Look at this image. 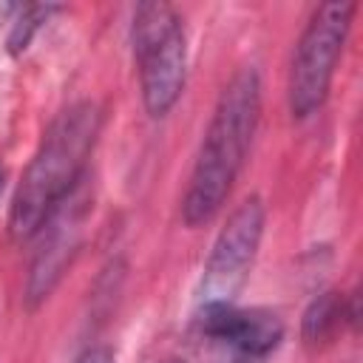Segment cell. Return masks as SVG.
I'll return each mask as SVG.
<instances>
[{"mask_svg":"<svg viewBox=\"0 0 363 363\" xmlns=\"http://www.w3.org/2000/svg\"><path fill=\"white\" fill-rule=\"evenodd\" d=\"M261 233H264V204L261 199L252 196L230 213L227 224L221 227L213 244L199 289L201 303H213V301L233 303V298L247 281V272L261 244Z\"/></svg>","mask_w":363,"mask_h":363,"instance_id":"cell-6","label":"cell"},{"mask_svg":"<svg viewBox=\"0 0 363 363\" xmlns=\"http://www.w3.org/2000/svg\"><path fill=\"white\" fill-rule=\"evenodd\" d=\"M0 187H3V167H0Z\"/></svg>","mask_w":363,"mask_h":363,"instance_id":"cell-11","label":"cell"},{"mask_svg":"<svg viewBox=\"0 0 363 363\" xmlns=\"http://www.w3.org/2000/svg\"><path fill=\"white\" fill-rule=\"evenodd\" d=\"M199 332L221 360L241 363L272 352L284 335V323L267 309H238L235 303L213 301L199 309Z\"/></svg>","mask_w":363,"mask_h":363,"instance_id":"cell-7","label":"cell"},{"mask_svg":"<svg viewBox=\"0 0 363 363\" xmlns=\"http://www.w3.org/2000/svg\"><path fill=\"white\" fill-rule=\"evenodd\" d=\"M99 125L102 116L94 102H77L48 125L11 201L9 233L17 241L31 238L54 207L85 179V162L96 145Z\"/></svg>","mask_w":363,"mask_h":363,"instance_id":"cell-2","label":"cell"},{"mask_svg":"<svg viewBox=\"0 0 363 363\" xmlns=\"http://www.w3.org/2000/svg\"><path fill=\"white\" fill-rule=\"evenodd\" d=\"M343 318V301L335 295V292H323L312 301V306L306 309L303 315V337L309 343H318L323 340L335 326L337 320Z\"/></svg>","mask_w":363,"mask_h":363,"instance_id":"cell-8","label":"cell"},{"mask_svg":"<svg viewBox=\"0 0 363 363\" xmlns=\"http://www.w3.org/2000/svg\"><path fill=\"white\" fill-rule=\"evenodd\" d=\"M91 213V190L85 184V179L54 207V213L43 221L40 233V244L34 250L31 267H28V278H26V301L28 306L43 303L54 286L60 284V278L65 275V269L71 267L79 244H82V233H85V221ZM34 233V235H37Z\"/></svg>","mask_w":363,"mask_h":363,"instance_id":"cell-5","label":"cell"},{"mask_svg":"<svg viewBox=\"0 0 363 363\" xmlns=\"http://www.w3.org/2000/svg\"><path fill=\"white\" fill-rule=\"evenodd\" d=\"M354 9H357L354 3H323L315 9L312 20L306 23L292 57L289 88H286L289 111L298 119L315 113L323 105Z\"/></svg>","mask_w":363,"mask_h":363,"instance_id":"cell-4","label":"cell"},{"mask_svg":"<svg viewBox=\"0 0 363 363\" xmlns=\"http://www.w3.org/2000/svg\"><path fill=\"white\" fill-rule=\"evenodd\" d=\"M54 11V6H26L20 9V20L11 26V37H9V48L11 51H20L28 45L31 34L37 31V26Z\"/></svg>","mask_w":363,"mask_h":363,"instance_id":"cell-9","label":"cell"},{"mask_svg":"<svg viewBox=\"0 0 363 363\" xmlns=\"http://www.w3.org/2000/svg\"><path fill=\"white\" fill-rule=\"evenodd\" d=\"M261 113V79L255 68H241L221 91L210 128L199 147L190 184L182 201L187 227L207 224L233 190V182L250 150Z\"/></svg>","mask_w":363,"mask_h":363,"instance_id":"cell-1","label":"cell"},{"mask_svg":"<svg viewBox=\"0 0 363 363\" xmlns=\"http://www.w3.org/2000/svg\"><path fill=\"white\" fill-rule=\"evenodd\" d=\"M74 363H113V352L108 346H91Z\"/></svg>","mask_w":363,"mask_h":363,"instance_id":"cell-10","label":"cell"},{"mask_svg":"<svg viewBox=\"0 0 363 363\" xmlns=\"http://www.w3.org/2000/svg\"><path fill=\"white\" fill-rule=\"evenodd\" d=\"M133 57L139 68L142 99L150 116H164L184 88L187 45L173 6L142 3L133 14Z\"/></svg>","mask_w":363,"mask_h":363,"instance_id":"cell-3","label":"cell"}]
</instances>
